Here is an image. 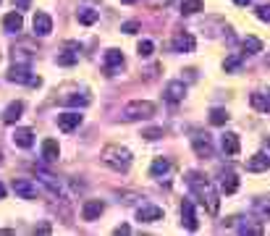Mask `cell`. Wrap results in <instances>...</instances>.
I'll list each match as a JSON object with an SVG mask.
<instances>
[{
  "instance_id": "1",
  "label": "cell",
  "mask_w": 270,
  "mask_h": 236,
  "mask_svg": "<svg viewBox=\"0 0 270 236\" xmlns=\"http://www.w3.org/2000/svg\"><path fill=\"white\" fill-rule=\"evenodd\" d=\"M186 186L192 189V194H194V197H197L202 205H205V207L213 212V215L220 210L218 192H215V189H213V184H210L205 176H202L199 171H189V173H186Z\"/></svg>"
},
{
  "instance_id": "2",
  "label": "cell",
  "mask_w": 270,
  "mask_h": 236,
  "mask_svg": "<svg viewBox=\"0 0 270 236\" xmlns=\"http://www.w3.org/2000/svg\"><path fill=\"white\" fill-rule=\"evenodd\" d=\"M131 160H134L131 152L126 147H121V145H108L102 150V163L108 165V168L118 171V173H126L131 168Z\"/></svg>"
},
{
  "instance_id": "3",
  "label": "cell",
  "mask_w": 270,
  "mask_h": 236,
  "mask_svg": "<svg viewBox=\"0 0 270 236\" xmlns=\"http://www.w3.org/2000/svg\"><path fill=\"white\" fill-rule=\"evenodd\" d=\"M152 115H155V105L150 100H131L121 113L123 121H147Z\"/></svg>"
},
{
  "instance_id": "4",
  "label": "cell",
  "mask_w": 270,
  "mask_h": 236,
  "mask_svg": "<svg viewBox=\"0 0 270 236\" xmlns=\"http://www.w3.org/2000/svg\"><path fill=\"white\" fill-rule=\"evenodd\" d=\"M8 82H13V84H29V87H39V84H42V79H39L37 74H32V68L24 66V63H13V66H11Z\"/></svg>"
},
{
  "instance_id": "5",
  "label": "cell",
  "mask_w": 270,
  "mask_h": 236,
  "mask_svg": "<svg viewBox=\"0 0 270 236\" xmlns=\"http://www.w3.org/2000/svg\"><path fill=\"white\" fill-rule=\"evenodd\" d=\"M11 189L16 192L18 200H37V194H39V186L32 179H13Z\"/></svg>"
},
{
  "instance_id": "6",
  "label": "cell",
  "mask_w": 270,
  "mask_h": 236,
  "mask_svg": "<svg viewBox=\"0 0 270 236\" xmlns=\"http://www.w3.org/2000/svg\"><path fill=\"white\" fill-rule=\"evenodd\" d=\"M192 147H194V152H197V158H202V160H210L213 155H215V150H213V142H210V136L207 134H192Z\"/></svg>"
},
{
  "instance_id": "7",
  "label": "cell",
  "mask_w": 270,
  "mask_h": 236,
  "mask_svg": "<svg viewBox=\"0 0 270 236\" xmlns=\"http://www.w3.org/2000/svg\"><path fill=\"white\" fill-rule=\"evenodd\" d=\"M102 68H105V74H108V76L118 74V71L123 68V53L116 50V47H110V50L102 55Z\"/></svg>"
},
{
  "instance_id": "8",
  "label": "cell",
  "mask_w": 270,
  "mask_h": 236,
  "mask_svg": "<svg viewBox=\"0 0 270 236\" xmlns=\"http://www.w3.org/2000/svg\"><path fill=\"white\" fill-rule=\"evenodd\" d=\"M171 45H173V53H194L197 40L189 32H176L173 40H171Z\"/></svg>"
},
{
  "instance_id": "9",
  "label": "cell",
  "mask_w": 270,
  "mask_h": 236,
  "mask_svg": "<svg viewBox=\"0 0 270 236\" xmlns=\"http://www.w3.org/2000/svg\"><path fill=\"white\" fill-rule=\"evenodd\" d=\"M32 27H34V34H37V37H48V34L53 32V18H50V13L37 11V13H34V21H32Z\"/></svg>"
},
{
  "instance_id": "10",
  "label": "cell",
  "mask_w": 270,
  "mask_h": 236,
  "mask_svg": "<svg viewBox=\"0 0 270 236\" xmlns=\"http://www.w3.org/2000/svg\"><path fill=\"white\" fill-rule=\"evenodd\" d=\"M105 212V205H102V200H84V205H81V218L84 221H97L100 215Z\"/></svg>"
},
{
  "instance_id": "11",
  "label": "cell",
  "mask_w": 270,
  "mask_h": 236,
  "mask_svg": "<svg viewBox=\"0 0 270 236\" xmlns=\"http://www.w3.org/2000/svg\"><path fill=\"white\" fill-rule=\"evenodd\" d=\"M181 226H184L186 231H197V228H199V221H197V212H194L192 200H184V202H181Z\"/></svg>"
},
{
  "instance_id": "12",
  "label": "cell",
  "mask_w": 270,
  "mask_h": 236,
  "mask_svg": "<svg viewBox=\"0 0 270 236\" xmlns=\"http://www.w3.org/2000/svg\"><path fill=\"white\" fill-rule=\"evenodd\" d=\"M79 126H81V113L69 110V113H60V115H58V129H60V131L71 134V131L79 129Z\"/></svg>"
},
{
  "instance_id": "13",
  "label": "cell",
  "mask_w": 270,
  "mask_h": 236,
  "mask_svg": "<svg viewBox=\"0 0 270 236\" xmlns=\"http://www.w3.org/2000/svg\"><path fill=\"white\" fill-rule=\"evenodd\" d=\"M226 223H229V226H236L239 233H252V236H260V233H262V226H257V223L250 221V218H229Z\"/></svg>"
},
{
  "instance_id": "14",
  "label": "cell",
  "mask_w": 270,
  "mask_h": 236,
  "mask_svg": "<svg viewBox=\"0 0 270 236\" xmlns=\"http://www.w3.org/2000/svg\"><path fill=\"white\" fill-rule=\"evenodd\" d=\"M252 212H255V218H257L260 223L270 221V194L255 197V202H252Z\"/></svg>"
},
{
  "instance_id": "15",
  "label": "cell",
  "mask_w": 270,
  "mask_h": 236,
  "mask_svg": "<svg viewBox=\"0 0 270 236\" xmlns=\"http://www.w3.org/2000/svg\"><path fill=\"white\" fill-rule=\"evenodd\" d=\"M79 53H81L79 42H66V50L58 55V66H74L79 61Z\"/></svg>"
},
{
  "instance_id": "16",
  "label": "cell",
  "mask_w": 270,
  "mask_h": 236,
  "mask_svg": "<svg viewBox=\"0 0 270 236\" xmlns=\"http://www.w3.org/2000/svg\"><path fill=\"white\" fill-rule=\"evenodd\" d=\"M186 97V84L184 82H168L165 84V100L168 103H181Z\"/></svg>"
},
{
  "instance_id": "17",
  "label": "cell",
  "mask_w": 270,
  "mask_h": 236,
  "mask_svg": "<svg viewBox=\"0 0 270 236\" xmlns=\"http://www.w3.org/2000/svg\"><path fill=\"white\" fill-rule=\"evenodd\" d=\"M160 218H163V210L157 207V205H142L137 210V221H142V223H155V221H160Z\"/></svg>"
},
{
  "instance_id": "18",
  "label": "cell",
  "mask_w": 270,
  "mask_h": 236,
  "mask_svg": "<svg viewBox=\"0 0 270 236\" xmlns=\"http://www.w3.org/2000/svg\"><path fill=\"white\" fill-rule=\"evenodd\" d=\"M3 29L11 32V34H16V32L24 29V16H21V11H11V13L3 16Z\"/></svg>"
},
{
  "instance_id": "19",
  "label": "cell",
  "mask_w": 270,
  "mask_h": 236,
  "mask_svg": "<svg viewBox=\"0 0 270 236\" xmlns=\"http://www.w3.org/2000/svg\"><path fill=\"white\" fill-rule=\"evenodd\" d=\"M21 113H24V103L21 100H13V103H8L6 105V110H3V124H16L18 118H21Z\"/></svg>"
},
{
  "instance_id": "20",
  "label": "cell",
  "mask_w": 270,
  "mask_h": 236,
  "mask_svg": "<svg viewBox=\"0 0 270 236\" xmlns=\"http://www.w3.org/2000/svg\"><path fill=\"white\" fill-rule=\"evenodd\" d=\"M220 147H223V152H226V155H239V150H241V145H239V134L226 131V134L220 136Z\"/></svg>"
},
{
  "instance_id": "21",
  "label": "cell",
  "mask_w": 270,
  "mask_h": 236,
  "mask_svg": "<svg viewBox=\"0 0 270 236\" xmlns=\"http://www.w3.org/2000/svg\"><path fill=\"white\" fill-rule=\"evenodd\" d=\"M267 168H270V158L265 152H257V155H252L250 160H246V171H252V173H262Z\"/></svg>"
},
{
  "instance_id": "22",
  "label": "cell",
  "mask_w": 270,
  "mask_h": 236,
  "mask_svg": "<svg viewBox=\"0 0 270 236\" xmlns=\"http://www.w3.org/2000/svg\"><path fill=\"white\" fill-rule=\"evenodd\" d=\"M171 173V160L168 158H155L150 165V176L152 179H165Z\"/></svg>"
},
{
  "instance_id": "23",
  "label": "cell",
  "mask_w": 270,
  "mask_h": 236,
  "mask_svg": "<svg viewBox=\"0 0 270 236\" xmlns=\"http://www.w3.org/2000/svg\"><path fill=\"white\" fill-rule=\"evenodd\" d=\"M60 158V145L55 139H45L42 142V160L45 163H55Z\"/></svg>"
},
{
  "instance_id": "24",
  "label": "cell",
  "mask_w": 270,
  "mask_h": 236,
  "mask_svg": "<svg viewBox=\"0 0 270 236\" xmlns=\"http://www.w3.org/2000/svg\"><path fill=\"white\" fill-rule=\"evenodd\" d=\"M239 189V179L234 171H220V192L223 194H234Z\"/></svg>"
},
{
  "instance_id": "25",
  "label": "cell",
  "mask_w": 270,
  "mask_h": 236,
  "mask_svg": "<svg viewBox=\"0 0 270 236\" xmlns=\"http://www.w3.org/2000/svg\"><path fill=\"white\" fill-rule=\"evenodd\" d=\"M202 29H205L207 37H218L220 32H226V21H223L220 16H210L205 24H202Z\"/></svg>"
},
{
  "instance_id": "26",
  "label": "cell",
  "mask_w": 270,
  "mask_h": 236,
  "mask_svg": "<svg viewBox=\"0 0 270 236\" xmlns=\"http://www.w3.org/2000/svg\"><path fill=\"white\" fill-rule=\"evenodd\" d=\"M13 142H16L18 147L29 150V147L34 145V131H32V129H16V131H13Z\"/></svg>"
},
{
  "instance_id": "27",
  "label": "cell",
  "mask_w": 270,
  "mask_h": 236,
  "mask_svg": "<svg viewBox=\"0 0 270 236\" xmlns=\"http://www.w3.org/2000/svg\"><path fill=\"white\" fill-rule=\"evenodd\" d=\"M250 105L257 110V113H270V97L262 92H252L250 94Z\"/></svg>"
},
{
  "instance_id": "28",
  "label": "cell",
  "mask_w": 270,
  "mask_h": 236,
  "mask_svg": "<svg viewBox=\"0 0 270 236\" xmlns=\"http://www.w3.org/2000/svg\"><path fill=\"white\" fill-rule=\"evenodd\" d=\"M241 47H244V53H246V55L262 53V40H257V37H252V34H246L244 42H241Z\"/></svg>"
},
{
  "instance_id": "29",
  "label": "cell",
  "mask_w": 270,
  "mask_h": 236,
  "mask_svg": "<svg viewBox=\"0 0 270 236\" xmlns=\"http://www.w3.org/2000/svg\"><path fill=\"white\" fill-rule=\"evenodd\" d=\"M76 18H79V24H84V27H92V24L100 18V13L92 11V8H79L76 11Z\"/></svg>"
},
{
  "instance_id": "30",
  "label": "cell",
  "mask_w": 270,
  "mask_h": 236,
  "mask_svg": "<svg viewBox=\"0 0 270 236\" xmlns=\"http://www.w3.org/2000/svg\"><path fill=\"white\" fill-rule=\"evenodd\" d=\"M229 118H231V115H229L226 108H213V110H210V124H213V126H223Z\"/></svg>"
},
{
  "instance_id": "31",
  "label": "cell",
  "mask_w": 270,
  "mask_h": 236,
  "mask_svg": "<svg viewBox=\"0 0 270 236\" xmlns=\"http://www.w3.org/2000/svg\"><path fill=\"white\" fill-rule=\"evenodd\" d=\"M89 103H92V97H89L87 92H81V94H71V97H66V105H71V108H87Z\"/></svg>"
},
{
  "instance_id": "32",
  "label": "cell",
  "mask_w": 270,
  "mask_h": 236,
  "mask_svg": "<svg viewBox=\"0 0 270 236\" xmlns=\"http://www.w3.org/2000/svg\"><path fill=\"white\" fill-rule=\"evenodd\" d=\"M39 173V179H42V184L50 189L53 194H60V184H58V179L55 176H50V173H45V171H37Z\"/></svg>"
},
{
  "instance_id": "33",
  "label": "cell",
  "mask_w": 270,
  "mask_h": 236,
  "mask_svg": "<svg viewBox=\"0 0 270 236\" xmlns=\"http://www.w3.org/2000/svg\"><path fill=\"white\" fill-rule=\"evenodd\" d=\"M202 8V0H181V13L184 16H192V13H199Z\"/></svg>"
},
{
  "instance_id": "34",
  "label": "cell",
  "mask_w": 270,
  "mask_h": 236,
  "mask_svg": "<svg viewBox=\"0 0 270 236\" xmlns=\"http://www.w3.org/2000/svg\"><path fill=\"white\" fill-rule=\"evenodd\" d=\"M13 63L29 66V63H32V53L27 50V47H13Z\"/></svg>"
},
{
  "instance_id": "35",
  "label": "cell",
  "mask_w": 270,
  "mask_h": 236,
  "mask_svg": "<svg viewBox=\"0 0 270 236\" xmlns=\"http://www.w3.org/2000/svg\"><path fill=\"white\" fill-rule=\"evenodd\" d=\"M241 63H244V55H231L223 61V68H226V74H234V71L241 68Z\"/></svg>"
},
{
  "instance_id": "36",
  "label": "cell",
  "mask_w": 270,
  "mask_h": 236,
  "mask_svg": "<svg viewBox=\"0 0 270 236\" xmlns=\"http://www.w3.org/2000/svg\"><path fill=\"white\" fill-rule=\"evenodd\" d=\"M137 53H139V58H150V55L155 53V42H152V40H142V42L137 45Z\"/></svg>"
},
{
  "instance_id": "37",
  "label": "cell",
  "mask_w": 270,
  "mask_h": 236,
  "mask_svg": "<svg viewBox=\"0 0 270 236\" xmlns=\"http://www.w3.org/2000/svg\"><path fill=\"white\" fill-rule=\"evenodd\" d=\"M142 136H144V139H150V142H155V139H163V136H165V131H163L160 126H155V129H144V131H142Z\"/></svg>"
},
{
  "instance_id": "38",
  "label": "cell",
  "mask_w": 270,
  "mask_h": 236,
  "mask_svg": "<svg viewBox=\"0 0 270 236\" xmlns=\"http://www.w3.org/2000/svg\"><path fill=\"white\" fill-rule=\"evenodd\" d=\"M142 27H139V21H126V24H121V32L123 34H137Z\"/></svg>"
},
{
  "instance_id": "39",
  "label": "cell",
  "mask_w": 270,
  "mask_h": 236,
  "mask_svg": "<svg viewBox=\"0 0 270 236\" xmlns=\"http://www.w3.org/2000/svg\"><path fill=\"white\" fill-rule=\"evenodd\" d=\"M257 18L260 21H270V3H262V6H257Z\"/></svg>"
},
{
  "instance_id": "40",
  "label": "cell",
  "mask_w": 270,
  "mask_h": 236,
  "mask_svg": "<svg viewBox=\"0 0 270 236\" xmlns=\"http://www.w3.org/2000/svg\"><path fill=\"white\" fill-rule=\"evenodd\" d=\"M171 3H173V0H150V6H152V8H168Z\"/></svg>"
},
{
  "instance_id": "41",
  "label": "cell",
  "mask_w": 270,
  "mask_h": 236,
  "mask_svg": "<svg viewBox=\"0 0 270 236\" xmlns=\"http://www.w3.org/2000/svg\"><path fill=\"white\" fill-rule=\"evenodd\" d=\"M13 3H16L18 11H27V8H29V0H13Z\"/></svg>"
},
{
  "instance_id": "42",
  "label": "cell",
  "mask_w": 270,
  "mask_h": 236,
  "mask_svg": "<svg viewBox=\"0 0 270 236\" xmlns=\"http://www.w3.org/2000/svg\"><path fill=\"white\" fill-rule=\"evenodd\" d=\"M34 233H50V223H42V226H37V228H34Z\"/></svg>"
},
{
  "instance_id": "43",
  "label": "cell",
  "mask_w": 270,
  "mask_h": 236,
  "mask_svg": "<svg viewBox=\"0 0 270 236\" xmlns=\"http://www.w3.org/2000/svg\"><path fill=\"white\" fill-rule=\"evenodd\" d=\"M184 74H186V79H189V82H194V79H197V71H194V68H186Z\"/></svg>"
},
{
  "instance_id": "44",
  "label": "cell",
  "mask_w": 270,
  "mask_h": 236,
  "mask_svg": "<svg viewBox=\"0 0 270 236\" xmlns=\"http://www.w3.org/2000/svg\"><path fill=\"white\" fill-rule=\"evenodd\" d=\"M116 233H131V228H129V226H126V223H121V226H118V228H116Z\"/></svg>"
},
{
  "instance_id": "45",
  "label": "cell",
  "mask_w": 270,
  "mask_h": 236,
  "mask_svg": "<svg viewBox=\"0 0 270 236\" xmlns=\"http://www.w3.org/2000/svg\"><path fill=\"white\" fill-rule=\"evenodd\" d=\"M234 3H236V6H241V8H244V6H250V3H252V0H234Z\"/></svg>"
},
{
  "instance_id": "46",
  "label": "cell",
  "mask_w": 270,
  "mask_h": 236,
  "mask_svg": "<svg viewBox=\"0 0 270 236\" xmlns=\"http://www.w3.org/2000/svg\"><path fill=\"white\" fill-rule=\"evenodd\" d=\"M3 197H6V186H3V184H0V200H3Z\"/></svg>"
},
{
  "instance_id": "47",
  "label": "cell",
  "mask_w": 270,
  "mask_h": 236,
  "mask_svg": "<svg viewBox=\"0 0 270 236\" xmlns=\"http://www.w3.org/2000/svg\"><path fill=\"white\" fill-rule=\"evenodd\" d=\"M121 3H123V6H134V3H137V0H121Z\"/></svg>"
},
{
  "instance_id": "48",
  "label": "cell",
  "mask_w": 270,
  "mask_h": 236,
  "mask_svg": "<svg viewBox=\"0 0 270 236\" xmlns=\"http://www.w3.org/2000/svg\"><path fill=\"white\" fill-rule=\"evenodd\" d=\"M0 160H3V150H0Z\"/></svg>"
},
{
  "instance_id": "49",
  "label": "cell",
  "mask_w": 270,
  "mask_h": 236,
  "mask_svg": "<svg viewBox=\"0 0 270 236\" xmlns=\"http://www.w3.org/2000/svg\"><path fill=\"white\" fill-rule=\"evenodd\" d=\"M267 147H270V136H267Z\"/></svg>"
},
{
  "instance_id": "50",
  "label": "cell",
  "mask_w": 270,
  "mask_h": 236,
  "mask_svg": "<svg viewBox=\"0 0 270 236\" xmlns=\"http://www.w3.org/2000/svg\"><path fill=\"white\" fill-rule=\"evenodd\" d=\"M267 97H270V92H267Z\"/></svg>"
},
{
  "instance_id": "51",
  "label": "cell",
  "mask_w": 270,
  "mask_h": 236,
  "mask_svg": "<svg viewBox=\"0 0 270 236\" xmlns=\"http://www.w3.org/2000/svg\"><path fill=\"white\" fill-rule=\"evenodd\" d=\"M0 3H3V0H0Z\"/></svg>"
}]
</instances>
